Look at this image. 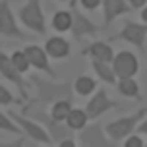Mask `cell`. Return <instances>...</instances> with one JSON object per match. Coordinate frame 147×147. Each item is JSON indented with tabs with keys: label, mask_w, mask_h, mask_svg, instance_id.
I'll use <instances>...</instances> for the list:
<instances>
[{
	"label": "cell",
	"mask_w": 147,
	"mask_h": 147,
	"mask_svg": "<svg viewBox=\"0 0 147 147\" xmlns=\"http://www.w3.org/2000/svg\"><path fill=\"white\" fill-rule=\"evenodd\" d=\"M14 101H16L14 95H12L4 85H0V105H12Z\"/></svg>",
	"instance_id": "cell-24"
},
{
	"label": "cell",
	"mask_w": 147,
	"mask_h": 147,
	"mask_svg": "<svg viewBox=\"0 0 147 147\" xmlns=\"http://www.w3.org/2000/svg\"><path fill=\"white\" fill-rule=\"evenodd\" d=\"M74 89H76L78 95L85 97V95H91L97 89V83H95V80L89 78V76H80V78L76 80V83H74Z\"/></svg>",
	"instance_id": "cell-20"
},
{
	"label": "cell",
	"mask_w": 147,
	"mask_h": 147,
	"mask_svg": "<svg viewBox=\"0 0 147 147\" xmlns=\"http://www.w3.org/2000/svg\"><path fill=\"white\" fill-rule=\"evenodd\" d=\"M78 141L80 145L83 147H109L114 145L112 140L109 138V134L105 130V124H91V126H83L80 130V136H78Z\"/></svg>",
	"instance_id": "cell-6"
},
{
	"label": "cell",
	"mask_w": 147,
	"mask_h": 147,
	"mask_svg": "<svg viewBox=\"0 0 147 147\" xmlns=\"http://www.w3.org/2000/svg\"><path fill=\"white\" fill-rule=\"evenodd\" d=\"M136 130H138V134H147V118H145V120H141Z\"/></svg>",
	"instance_id": "cell-28"
},
{
	"label": "cell",
	"mask_w": 147,
	"mask_h": 147,
	"mask_svg": "<svg viewBox=\"0 0 147 147\" xmlns=\"http://www.w3.org/2000/svg\"><path fill=\"white\" fill-rule=\"evenodd\" d=\"M0 35L18 37V39L25 37V33H22V29L16 23V18L12 14V10H10V2L8 0H0Z\"/></svg>",
	"instance_id": "cell-11"
},
{
	"label": "cell",
	"mask_w": 147,
	"mask_h": 147,
	"mask_svg": "<svg viewBox=\"0 0 147 147\" xmlns=\"http://www.w3.org/2000/svg\"><path fill=\"white\" fill-rule=\"evenodd\" d=\"M10 118L14 120L16 124L20 126L23 130V134L33 141H39V143H43V145H51L52 143V138L51 134L45 130V126H41L37 120L33 118H27V116H22V114H18L14 110H10Z\"/></svg>",
	"instance_id": "cell-4"
},
{
	"label": "cell",
	"mask_w": 147,
	"mask_h": 147,
	"mask_svg": "<svg viewBox=\"0 0 147 147\" xmlns=\"http://www.w3.org/2000/svg\"><path fill=\"white\" fill-rule=\"evenodd\" d=\"M87 120H89V116L85 112V109H72L66 118V124L76 132V130H81L83 126L87 124Z\"/></svg>",
	"instance_id": "cell-18"
},
{
	"label": "cell",
	"mask_w": 147,
	"mask_h": 147,
	"mask_svg": "<svg viewBox=\"0 0 147 147\" xmlns=\"http://www.w3.org/2000/svg\"><path fill=\"white\" fill-rule=\"evenodd\" d=\"M23 52H25V56H27V60H29V64L33 68H37V70H41V72H45V74H49V76H54L51 64H49V58H47L49 54H47L45 49H41L39 45H29V47L23 49Z\"/></svg>",
	"instance_id": "cell-12"
},
{
	"label": "cell",
	"mask_w": 147,
	"mask_h": 147,
	"mask_svg": "<svg viewBox=\"0 0 147 147\" xmlns=\"http://www.w3.org/2000/svg\"><path fill=\"white\" fill-rule=\"evenodd\" d=\"M114 107H116V103L109 99V93L105 89H97L95 95L91 97L89 103L85 105V112H87L89 120H97V118H101L105 112H109Z\"/></svg>",
	"instance_id": "cell-10"
},
{
	"label": "cell",
	"mask_w": 147,
	"mask_h": 147,
	"mask_svg": "<svg viewBox=\"0 0 147 147\" xmlns=\"http://www.w3.org/2000/svg\"><path fill=\"white\" fill-rule=\"evenodd\" d=\"M60 2H66V0H60Z\"/></svg>",
	"instance_id": "cell-30"
},
{
	"label": "cell",
	"mask_w": 147,
	"mask_h": 147,
	"mask_svg": "<svg viewBox=\"0 0 147 147\" xmlns=\"http://www.w3.org/2000/svg\"><path fill=\"white\" fill-rule=\"evenodd\" d=\"M91 66L95 70V74L109 85H116V74H114V68H112V62H103V60H97V58H91Z\"/></svg>",
	"instance_id": "cell-16"
},
{
	"label": "cell",
	"mask_w": 147,
	"mask_h": 147,
	"mask_svg": "<svg viewBox=\"0 0 147 147\" xmlns=\"http://www.w3.org/2000/svg\"><path fill=\"white\" fill-rule=\"evenodd\" d=\"M20 20L27 29L35 31L37 35L47 33V23H45V14L41 10V0H29L25 6L20 8Z\"/></svg>",
	"instance_id": "cell-3"
},
{
	"label": "cell",
	"mask_w": 147,
	"mask_h": 147,
	"mask_svg": "<svg viewBox=\"0 0 147 147\" xmlns=\"http://www.w3.org/2000/svg\"><path fill=\"white\" fill-rule=\"evenodd\" d=\"M0 76L8 80L10 83H14L18 91H20V99H22L23 103H27L29 101V93H27V89H25V80H23V74L16 68L14 60L12 56H8L4 52L0 51Z\"/></svg>",
	"instance_id": "cell-5"
},
{
	"label": "cell",
	"mask_w": 147,
	"mask_h": 147,
	"mask_svg": "<svg viewBox=\"0 0 147 147\" xmlns=\"http://www.w3.org/2000/svg\"><path fill=\"white\" fill-rule=\"evenodd\" d=\"M141 20H143V23H147V6L141 8Z\"/></svg>",
	"instance_id": "cell-29"
},
{
	"label": "cell",
	"mask_w": 147,
	"mask_h": 147,
	"mask_svg": "<svg viewBox=\"0 0 147 147\" xmlns=\"http://www.w3.org/2000/svg\"><path fill=\"white\" fill-rule=\"evenodd\" d=\"M52 27L56 31H70L72 29V12H66V10H60L54 14L52 18Z\"/></svg>",
	"instance_id": "cell-21"
},
{
	"label": "cell",
	"mask_w": 147,
	"mask_h": 147,
	"mask_svg": "<svg viewBox=\"0 0 147 147\" xmlns=\"http://www.w3.org/2000/svg\"><path fill=\"white\" fill-rule=\"evenodd\" d=\"M0 130L10 132V134H23L22 128L10 118V114H4V112H0Z\"/></svg>",
	"instance_id": "cell-22"
},
{
	"label": "cell",
	"mask_w": 147,
	"mask_h": 147,
	"mask_svg": "<svg viewBox=\"0 0 147 147\" xmlns=\"http://www.w3.org/2000/svg\"><path fill=\"white\" fill-rule=\"evenodd\" d=\"M145 37H147V23H136V22H128L124 23V27L120 33L110 37V41H126V43L138 47L140 51H143L145 47Z\"/></svg>",
	"instance_id": "cell-7"
},
{
	"label": "cell",
	"mask_w": 147,
	"mask_h": 147,
	"mask_svg": "<svg viewBox=\"0 0 147 147\" xmlns=\"http://www.w3.org/2000/svg\"><path fill=\"white\" fill-rule=\"evenodd\" d=\"M145 114H147V107L140 109L132 116H124V118H118V120H112L109 124H105V130H107V134H109V138L112 141H122L138 128V124L145 118Z\"/></svg>",
	"instance_id": "cell-2"
},
{
	"label": "cell",
	"mask_w": 147,
	"mask_h": 147,
	"mask_svg": "<svg viewBox=\"0 0 147 147\" xmlns=\"http://www.w3.org/2000/svg\"><path fill=\"white\" fill-rule=\"evenodd\" d=\"M124 147H143V140H141L140 136H128L124 141Z\"/></svg>",
	"instance_id": "cell-25"
},
{
	"label": "cell",
	"mask_w": 147,
	"mask_h": 147,
	"mask_svg": "<svg viewBox=\"0 0 147 147\" xmlns=\"http://www.w3.org/2000/svg\"><path fill=\"white\" fill-rule=\"evenodd\" d=\"M70 12H72V29L70 31H72V37L76 41H81L83 37H87V35H97L99 27L78 10L76 0H70Z\"/></svg>",
	"instance_id": "cell-8"
},
{
	"label": "cell",
	"mask_w": 147,
	"mask_h": 147,
	"mask_svg": "<svg viewBox=\"0 0 147 147\" xmlns=\"http://www.w3.org/2000/svg\"><path fill=\"white\" fill-rule=\"evenodd\" d=\"M72 103L68 101V99H60L56 103H52L51 107V118L54 120H58V122H66L68 114H70V110H72Z\"/></svg>",
	"instance_id": "cell-17"
},
{
	"label": "cell",
	"mask_w": 147,
	"mask_h": 147,
	"mask_svg": "<svg viewBox=\"0 0 147 147\" xmlns=\"http://www.w3.org/2000/svg\"><path fill=\"white\" fill-rule=\"evenodd\" d=\"M31 81L37 85L39 89V103L49 105V103H56L60 99H68L72 101V83L64 81V83H51V81H43L37 76H31Z\"/></svg>",
	"instance_id": "cell-1"
},
{
	"label": "cell",
	"mask_w": 147,
	"mask_h": 147,
	"mask_svg": "<svg viewBox=\"0 0 147 147\" xmlns=\"http://www.w3.org/2000/svg\"><path fill=\"white\" fill-rule=\"evenodd\" d=\"M83 54H89L91 58H97V60H103V62H112L114 60V51L109 43H103V41H95L91 43L83 51Z\"/></svg>",
	"instance_id": "cell-14"
},
{
	"label": "cell",
	"mask_w": 147,
	"mask_h": 147,
	"mask_svg": "<svg viewBox=\"0 0 147 147\" xmlns=\"http://www.w3.org/2000/svg\"><path fill=\"white\" fill-rule=\"evenodd\" d=\"M45 51L52 58H66L70 54V43L62 37H51L45 45Z\"/></svg>",
	"instance_id": "cell-15"
},
{
	"label": "cell",
	"mask_w": 147,
	"mask_h": 147,
	"mask_svg": "<svg viewBox=\"0 0 147 147\" xmlns=\"http://www.w3.org/2000/svg\"><path fill=\"white\" fill-rule=\"evenodd\" d=\"M12 60H14V64H16V68L20 70V72H27V68L31 66L29 64V60H27V56H25V52L23 51H16L14 54H12Z\"/></svg>",
	"instance_id": "cell-23"
},
{
	"label": "cell",
	"mask_w": 147,
	"mask_h": 147,
	"mask_svg": "<svg viewBox=\"0 0 147 147\" xmlns=\"http://www.w3.org/2000/svg\"><path fill=\"white\" fill-rule=\"evenodd\" d=\"M112 68H114L116 78H134L138 74V70H140V62H138L134 52L122 51V52H118V54H114Z\"/></svg>",
	"instance_id": "cell-9"
},
{
	"label": "cell",
	"mask_w": 147,
	"mask_h": 147,
	"mask_svg": "<svg viewBox=\"0 0 147 147\" xmlns=\"http://www.w3.org/2000/svg\"><path fill=\"white\" fill-rule=\"evenodd\" d=\"M132 10L128 0H103V16H105V25L109 27L110 23L116 20L118 16H124Z\"/></svg>",
	"instance_id": "cell-13"
},
{
	"label": "cell",
	"mask_w": 147,
	"mask_h": 147,
	"mask_svg": "<svg viewBox=\"0 0 147 147\" xmlns=\"http://www.w3.org/2000/svg\"><path fill=\"white\" fill-rule=\"evenodd\" d=\"M80 2L83 4V8H85V10H89V12L97 10V8L103 4V0H80Z\"/></svg>",
	"instance_id": "cell-26"
},
{
	"label": "cell",
	"mask_w": 147,
	"mask_h": 147,
	"mask_svg": "<svg viewBox=\"0 0 147 147\" xmlns=\"http://www.w3.org/2000/svg\"><path fill=\"white\" fill-rule=\"evenodd\" d=\"M116 87L124 97H138L140 95V85H138V81L134 80V78H118Z\"/></svg>",
	"instance_id": "cell-19"
},
{
	"label": "cell",
	"mask_w": 147,
	"mask_h": 147,
	"mask_svg": "<svg viewBox=\"0 0 147 147\" xmlns=\"http://www.w3.org/2000/svg\"><path fill=\"white\" fill-rule=\"evenodd\" d=\"M130 2V6H132V10H138V8H143L147 4V0H128Z\"/></svg>",
	"instance_id": "cell-27"
}]
</instances>
